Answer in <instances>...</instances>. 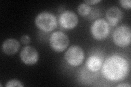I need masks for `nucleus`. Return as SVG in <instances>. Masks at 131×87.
Returning a JSON list of instances; mask_svg holds the SVG:
<instances>
[{"label":"nucleus","instance_id":"14","mask_svg":"<svg viewBox=\"0 0 131 87\" xmlns=\"http://www.w3.org/2000/svg\"><path fill=\"white\" fill-rule=\"evenodd\" d=\"M120 3L121 6L126 9H130L131 7L130 0H120Z\"/></svg>","mask_w":131,"mask_h":87},{"label":"nucleus","instance_id":"3","mask_svg":"<svg viewBox=\"0 0 131 87\" xmlns=\"http://www.w3.org/2000/svg\"><path fill=\"white\" fill-rule=\"evenodd\" d=\"M113 40L116 46L125 47L130 44L131 32L130 28L126 24L117 27L113 32Z\"/></svg>","mask_w":131,"mask_h":87},{"label":"nucleus","instance_id":"12","mask_svg":"<svg viewBox=\"0 0 131 87\" xmlns=\"http://www.w3.org/2000/svg\"><path fill=\"white\" fill-rule=\"evenodd\" d=\"M91 11V7L88 4L84 2L80 3L78 7V12L81 16L88 15Z\"/></svg>","mask_w":131,"mask_h":87},{"label":"nucleus","instance_id":"16","mask_svg":"<svg viewBox=\"0 0 131 87\" xmlns=\"http://www.w3.org/2000/svg\"><path fill=\"white\" fill-rule=\"evenodd\" d=\"M101 0H88V1H84V2L88 4V5H95L98 3L100 2Z\"/></svg>","mask_w":131,"mask_h":87},{"label":"nucleus","instance_id":"15","mask_svg":"<svg viewBox=\"0 0 131 87\" xmlns=\"http://www.w3.org/2000/svg\"><path fill=\"white\" fill-rule=\"evenodd\" d=\"M20 41H21V43L22 44L24 45H27L31 42V39L28 35H24L20 38Z\"/></svg>","mask_w":131,"mask_h":87},{"label":"nucleus","instance_id":"8","mask_svg":"<svg viewBox=\"0 0 131 87\" xmlns=\"http://www.w3.org/2000/svg\"><path fill=\"white\" fill-rule=\"evenodd\" d=\"M20 57L24 64L29 65L36 64L39 59L38 51L31 46L24 47L20 52Z\"/></svg>","mask_w":131,"mask_h":87},{"label":"nucleus","instance_id":"4","mask_svg":"<svg viewBox=\"0 0 131 87\" xmlns=\"http://www.w3.org/2000/svg\"><path fill=\"white\" fill-rule=\"evenodd\" d=\"M91 33L97 40H103L107 38L110 32L109 24L104 19H98L93 22L90 28Z\"/></svg>","mask_w":131,"mask_h":87},{"label":"nucleus","instance_id":"11","mask_svg":"<svg viewBox=\"0 0 131 87\" xmlns=\"http://www.w3.org/2000/svg\"><path fill=\"white\" fill-rule=\"evenodd\" d=\"M87 68L92 72H97L100 70L102 61L100 58L96 56H91L88 58L86 62Z\"/></svg>","mask_w":131,"mask_h":87},{"label":"nucleus","instance_id":"7","mask_svg":"<svg viewBox=\"0 0 131 87\" xmlns=\"http://www.w3.org/2000/svg\"><path fill=\"white\" fill-rule=\"evenodd\" d=\"M59 22L61 27L66 30L75 28L78 23V18L75 13L71 11H64L59 16Z\"/></svg>","mask_w":131,"mask_h":87},{"label":"nucleus","instance_id":"10","mask_svg":"<svg viewBox=\"0 0 131 87\" xmlns=\"http://www.w3.org/2000/svg\"><path fill=\"white\" fill-rule=\"evenodd\" d=\"M20 47L19 41L14 38H9L3 41L2 46L3 51L8 55H13Z\"/></svg>","mask_w":131,"mask_h":87},{"label":"nucleus","instance_id":"13","mask_svg":"<svg viewBox=\"0 0 131 87\" xmlns=\"http://www.w3.org/2000/svg\"><path fill=\"white\" fill-rule=\"evenodd\" d=\"M24 85L22 83L17 80H12L8 81L6 84V87H13V86H19L23 87Z\"/></svg>","mask_w":131,"mask_h":87},{"label":"nucleus","instance_id":"9","mask_svg":"<svg viewBox=\"0 0 131 87\" xmlns=\"http://www.w3.org/2000/svg\"><path fill=\"white\" fill-rule=\"evenodd\" d=\"M122 11L119 8L116 6L110 7L106 11L105 17L109 24L115 26L120 22L122 18Z\"/></svg>","mask_w":131,"mask_h":87},{"label":"nucleus","instance_id":"5","mask_svg":"<svg viewBox=\"0 0 131 87\" xmlns=\"http://www.w3.org/2000/svg\"><path fill=\"white\" fill-rule=\"evenodd\" d=\"M85 53L80 46L73 45L69 47L64 54V58L67 63L72 67H78L84 60Z\"/></svg>","mask_w":131,"mask_h":87},{"label":"nucleus","instance_id":"1","mask_svg":"<svg viewBox=\"0 0 131 87\" xmlns=\"http://www.w3.org/2000/svg\"><path fill=\"white\" fill-rule=\"evenodd\" d=\"M129 72V64L124 57L119 55L110 56L106 59L102 69L103 76L110 81L123 80Z\"/></svg>","mask_w":131,"mask_h":87},{"label":"nucleus","instance_id":"2","mask_svg":"<svg viewBox=\"0 0 131 87\" xmlns=\"http://www.w3.org/2000/svg\"><path fill=\"white\" fill-rule=\"evenodd\" d=\"M37 27L45 32L54 31L57 26V20L54 14L43 11L37 15L35 19Z\"/></svg>","mask_w":131,"mask_h":87},{"label":"nucleus","instance_id":"6","mask_svg":"<svg viewBox=\"0 0 131 87\" xmlns=\"http://www.w3.org/2000/svg\"><path fill=\"white\" fill-rule=\"evenodd\" d=\"M50 47L56 52H62L66 49L69 44L68 36L61 31L53 32L49 38Z\"/></svg>","mask_w":131,"mask_h":87},{"label":"nucleus","instance_id":"17","mask_svg":"<svg viewBox=\"0 0 131 87\" xmlns=\"http://www.w3.org/2000/svg\"><path fill=\"white\" fill-rule=\"evenodd\" d=\"M116 86L117 87H130V85L128 84H120L117 85Z\"/></svg>","mask_w":131,"mask_h":87}]
</instances>
